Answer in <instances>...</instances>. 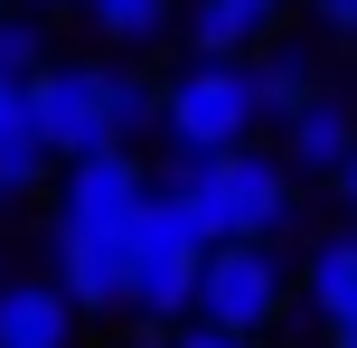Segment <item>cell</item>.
<instances>
[{"label":"cell","instance_id":"cell-1","mask_svg":"<svg viewBox=\"0 0 357 348\" xmlns=\"http://www.w3.org/2000/svg\"><path fill=\"white\" fill-rule=\"evenodd\" d=\"M151 198H160V188H151V169H142L132 142L66 160V179H56V217H47V264H56L47 282L75 301V311H123L132 226H142Z\"/></svg>","mask_w":357,"mask_h":348},{"label":"cell","instance_id":"cell-2","mask_svg":"<svg viewBox=\"0 0 357 348\" xmlns=\"http://www.w3.org/2000/svg\"><path fill=\"white\" fill-rule=\"evenodd\" d=\"M142 123H160V85L142 75H113V66H85V56H47L29 75V132L56 169L85 160V151H113L132 142Z\"/></svg>","mask_w":357,"mask_h":348},{"label":"cell","instance_id":"cell-3","mask_svg":"<svg viewBox=\"0 0 357 348\" xmlns=\"http://www.w3.org/2000/svg\"><path fill=\"white\" fill-rule=\"evenodd\" d=\"M178 198H188L207 245H273L282 217L301 207L282 151H178Z\"/></svg>","mask_w":357,"mask_h":348},{"label":"cell","instance_id":"cell-4","mask_svg":"<svg viewBox=\"0 0 357 348\" xmlns=\"http://www.w3.org/2000/svg\"><path fill=\"white\" fill-rule=\"evenodd\" d=\"M197 264H207V236H197L188 198L160 188V198L142 207V226H132V264H123V311L142 320V330H169V320L197 311Z\"/></svg>","mask_w":357,"mask_h":348},{"label":"cell","instance_id":"cell-5","mask_svg":"<svg viewBox=\"0 0 357 348\" xmlns=\"http://www.w3.org/2000/svg\"><path fill=\"white\" fill-rule=\"evenodd\" d=\"M160 123H169V151H245L264 123L254 66L245 56H188L160 85Z\"/></svg>","mask_w":357,"mask_h":348},{"label":"cell","instance_id":"cell-6","mask_svg":"<svg viewBox=\"0 0 357 348\" xmlns=\"http://www.w3.org/2000/svg\"><path fill=\"white\" fill-rule=\"evenodd\" d=\"M291 301V273L273 245H207V264H197V311L207 330H235V339H264L273 320H282Z\"/></svg>","mask_w":357,"mask_h":348},{"label":"cell","instance_id":"cell-7","mask_svg":"<svg viewBox=\"0 0 357 348\" xmlns=\"http://www.w3.org/2000/svg\"><path fill=\"white\" fill-rule=\"evenodd\" d=\"M75 320L56 282H0V348H75Z\"/></svg>","mask_w":357,"mask_h":348},{"label":"cell","instance_id":"cell-8","mask_svg":"<svg viewBox=\"0 0 357 348\" xmlns=\"http://www.w3.org/2000/svg\"><path fill=\"white\" fill-rule=\"evenodd\" d=\"M282 10L291 0H188V47L197 56H245V47H264V29Z\"/></svg>","mask_w":357,"mask_h":348},{"label":"cell","instance_id":"cell-9","mask_svg":"<svg viewBox=\"0 0 357 348\" xmlns=\"http://www.w3.org/2000/svg\"><path fill=\"white\" fill-rule=\"evenodd\" d=\"M348 151H357V113L339 104V94H320V104L291 113V151H282L291 169H310V179H339Z\"/></svg>","mask_w":357,"mask_h":348},{"label":"cell","instance_id":"cell-10","mask_svg":"<svg viewBox=\"0 0 357 348\" xmlns=\"http://www.w3.org/2000/svg\"><path fill=\"white\" fill-rule=\"evenodd\" d=\"M254 66V94H264V113H301V104H320V66H310V47H291V38H264V47L245 56Z\"/></svg>","mask_w":357,"mask_h":348},{"label":"cell","instance_id":"cell-11","mask_svg":"<svg viewBox=\"0 0 357 348\" xmlns=\"http://www.w3.org/2000/svg\"><path fill=\"white\" fill-rule=\"evenodd\" d=\"M301 292H310V311H320L329 330H339V320H357V226H348V236H329V245H310Z\"/></svg>","mask_w":357,"mask_h":348},{"label":"cell","instance_id":"cell-12","mask_svg":"<svg viewBox=\"0 0 357 348\" xmlns=\"http://www.w3.org/2000/svg\"><path fill=\"white\" fill-rule=\"evenodd\" d=\"M94 29L113 38V47H151V38L169 29V0H85Z\"/></svg>","mask_w":357,"mask_h":348},{"label":"cell","instance_id":"cell-13","mask_svg":"<svg viewBox=\"0 0 357 348\" xmlns=\"http://www.w3.org/2000/svg\"><path fill=\"white\" fill-rule=\"evenodd\" d=\"M47 169H56V160H47L38 142H10V151H0V217H19V207L47 188Z\"/></svg>","mask_w":357,"mask_h":348},{"label":"cell","instance_id":"cell-14","mask_svg":"<svg viewBox=\"0 0 357 348\" xmlns=\"http://www.w3.org/2000/svg\"><path fill=\"white\" fill-rule=\"evenodd\" d=\"M38 66H47V29H38L29 10H10V19H0V75H10V85H29Z\"/></svg>","mask_w":357,"mask_h":348},{"label":"cell","instance_id":"cell-15","mask_svg":"<svg viewBox=\"0 0 357 348\" xmlns=\"http://www.w3.org/2000/svg\"><path fill=\"white\" fill-rule=\"evenodd\" d=\"M10 142H38V132H29V85L0 75V151H10Z\"/></svg>","mask_w":357,"mask_h":348},{"label":"cell","instance_id":"cell-16","mask_svg":"<svg viewBox=\"0 0 357 348\" xmlns=\"http://www.w3.org/2000/svg\"><path fill=\"white\" fill-rule=\"evenodd\" d=\"M169 348H264V339H235V330H207V320H188Z\"/></svg>","mask_w":357,"mask_h":348},{"label":"cell","instance_id":"cell-17","mask_svg":"<svg viewBox=\"0 0 357 348\" xmlns=\"http://www.w3.org/2000/svg\"><path fill=\"white\" fill-rule=\"evenodd\" d=\"M310 10H320V19H329L339 38H357V0H310Z\"/></svg>","mask_w":357,"mask_h":348},{"label":"cell","instance_id":"cell-18","mask_svg":"<svg viewBox=\"0 0 357 348\" xmlns=\"http://www.w3.org/2000/svg\"><path fill=\"white\" fill-rule=\"evenodd\" d=\"M339 198H348V217H357V151H348V169H339Z\"/></svg>","mask_w":357,"mask_h":348},{"label":"cell","instance_id":"cell-19","mask_svg":"<svg viewBox=\"0 0 357 348\" xmlns=\"http://www.w3.org/2000/svg\"><path fill=\"white\" fill-rule=\"evenodd\" d=\"M329 348H357V320H339V330H329Z\"/></svg>","mask_w":357,"mask_h":348},{"label":"cell","instance_id":"cell-20","mask_svg":"<svg viewBox=\"0 0 357 348\" xmlns=\"http://www.w3.org/2000/svg\"><path fill=\"white\" fill-rule=\"evenodd\" d=\"M10 10H29V19H38V10H66V0H10Z\"/></svg>","mask_w":357,"mask_h":348},{"label":"cell","instance_id":"cell-21","mask_svg":"<svg viewBox=\"0 0 357 348\" xmlns=\"http://www.w3.org/2000/svg\"><path fill=\"white\" fill-rule=\"evenodd\" d=\"M0 19H10V0H0Z\"/></svg>","mask_w":357,"mask_h":348}]
</instances>
